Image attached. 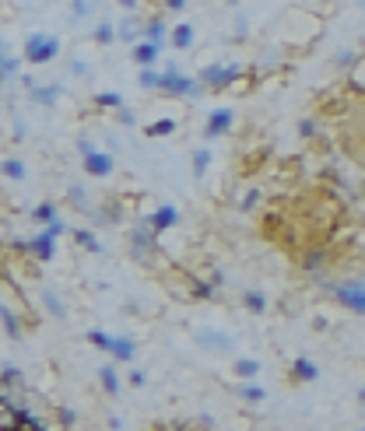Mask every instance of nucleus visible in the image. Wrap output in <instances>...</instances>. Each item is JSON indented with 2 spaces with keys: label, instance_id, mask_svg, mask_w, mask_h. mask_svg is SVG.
<instances>
[{
  "label": "nucleus",
  "instance_id": "obj_1",
  "mask_svg": "<svg viewBox=\"0 0 365 431\" xmlns=\"http://www.w3.org/2000/svg\"><path fill=\"white\" fill-rule=\"evenodd\" d=\"M204 91H207V88H204L197 77L179 74V60H166V64H162V88H159V95L197 102V98H204Z\"/></svg>",
  "mask_w": 365,
  "mask_h": 431
},
{
  "label": "nucleus",
  "instance_id": "obj_2",
  "mask_svg": "<svg viewBox=\"0 0 365 431\" xmlns=\"http://www.w3.org/2000/svg\"><path fill=\"white\" fill-rule=\"evenodd\" d=\"M320 288L348 312L355 315H365V281L362 277H348V281H327V277H317Z\"/></svg>",
  "mask_w": 365,
  "mask_h": 431
},
{
  "label": "nucleus",
  "instance_id": "obj_3",
  "mask_svg": "<svg viewBox=\"0 0 365 431\" xmlns=\"http://www.w3.org/2000/svg\"><path fill=\"white\" fill-rule=\"evenodd\" d=\"M21 57H25L28 64H35V67L53 64V60L60 57V39H57V35H49V32H28Z\"/></svg>",
  "mask_w": 365,
  "mask_h": 431
},
{
  "label": "nucleus",
  "instance_id": "obj_4",
  "mask_svg": "<svg viewBox=\"0 0 365 431\" xmlns=\"http://www.w3.org/2000/svg\"><path fill=\"white\" fill-rule=\"evenodd\" d=\"M239 77H246V67L242 64H207L197 71V81L207 88V91H225L232 88Z\"/></svg>",
  "mask_w": 365,
  "mask_h": 431
},
{
  "label": "nucleus",
  "instance_id": "obj_5",
  "mask_svg": "<svg viewBox=\"0 0 365 431\" xmlns=\"http://www.w3.org/2000/svg\"><path fill=\"white\" fill-rule=\"evenodd\" d=\"M130 256L141 259V263H151L154 256H159V235H154V228L148 225V218H141L130 228Z\"/></svg>",
  "mask_w": 365,
  "mask_h": 431
},
{
  "label": "nucleus",
  "instance_id": "obj_6",
  "mask_svg": "<svg viewBox=\"0 0 365 431\" xmlns=\"http://www.w3.org/2000/svg\"><path fill=\"white\" fill-rule=\"evenodd\" d=\"M235 127V109H229V105H215L211 113H207V123H204V140H218L225 134H232Z\"/></svg>",
  "mask_w": 365,
  "mask_h": 431
},
{
  "label": "nucleus",
  "instance_id": "obj_7",
  "mask_svg": "<svg viewBox=\"0 0 365 431\" xmlns=\"http://www.w3.org/2000/svg\"><path fill=\"white\" fill-rule=\"evenodd\" d=\"M197 344H200L207 354H232V351H235V337H229L225 330H215V327L197 330Z\"/></svg>",
  "mask_w": 365,
  "mask_h": 431
},
{
  "label": "nucleus",
  "instance_id": "obj_8",
  "mask_svg": "<svg viewBox=\"0 0 365 431\" xmlns=\"http://www.w3.org/2000/svg\"><path fill=\"white\" fill-rule=\"evenodd\" d=\"M81 169H84V176H91V179H109V176L116 172V154H113V151H95V154H88V158L81 161Z\"/></svg>",
  "mask_w": 365,
  "mask_h": 431
},
{
  "label": "nucleus",
  "instance_id": "obj_9",
  "mask_svg": "<svg viewBox=\"0 0 365 431\" xmlns=\"http://www.w3.org/2000/svg\"><path fill=\"white\" fill-rule=\"evenodd\" d=\"M179 218H183V214H179V207H176V203H159V207H154V210L148 214V225L154 228V235H166L169 228H176V225H179Z\"/></svg>",
  "mask_w": 365,
  "mask_h": 431
},
{
  "label": "nucleus",
  "instance_id": "obj_10",
  "mask_svg": "<svg viewBox=\"0 0 365 431\" xmlns=\"http://www.w3.org/2000/svg\"><path fill=\"white\" fill-rule=\"evenodd\" d=\"M320 379V365L312 361V358H292V368H288V383L292 386H309V383H317Z\"/></svg>",
  "mask_w": 365,
  "mask_h": 431
},
{
  "label": "nucleus",
  "instance_id": "obj_11",
  "mask_svg": "<svg viewBox=\"0 0 365 431\" xmlns=\"http://www.w3.org/2000/svg\"><path fill=\"white\" fill-rule=\"evenodd\" d=\"M299 263H302L305 274L323 277V274H327V263H330V249H327V246H309V249L299 256Z\"/></svg>",
  "mask_w": 365,
  "mask_h": 431
},
{
  "label": "nucleus",
  "instance_id": "obj_12",
  "mask_svg": "<svg viewBox=\"0 0 365 431\" xmlns=\"http://www.w3.org/2000/svg\"><path fill=\"white\" fill-rule=\"evenodd\" d=\"M123 218V203L120 200H106V203H95V210L88 214V221L95 228H106V225H116Z\"/></svg>",
  "mask_w": 365,
  "mask_h": 431
},
{
  "label": "nucleus",
  "instance_id": "obj_13",
  "mask_svg": "<svg viewBox=\"0 0 365 431\" xmlns=\"http://www.w3.org/2000/svg\"><path fill=\"white\" fill-rule=\"evenodd\" d=\"M28 246H32V259H35V263H49V259L57 256V239L49 235L46 228H39V232L28 239Z\"/></svg>",
  "mask_w": 365,
  "mask_h": 431
},
{
  "label": "nucleus",
  "instance_id": "obj_14",
  "mask_svg": "<svg viewBox=\"0 0 365 431\" xmlns=\"http://www.w3.org/2000/svg\"><path fill=\"white\" fill-rule=\"evenodd\" d=\"M162 49H166V46L141 39V42L130 49V57H134V64H137V67H159V60H162Z\"/></svg>",
  "mask_w": 365,
  "mask_h": 431
},
{
  "label": "nucleus",
  "instance_id": "obj_15",
  "mask_svg": "<svg viewBox=\"0 0 365 431\" xmlns=\"http://www.w3.org/2000/svg\"><path fill=\"white\" fill-rule=\"evenodd\" d=\"M28 98H32L35 105H42V109H57V102L64 98V84H60V81H53V84H35V88L28 91Z\"/></svg>",
  "mask_w": 365,
  "mask_h": 431
},
{
  "label": "nucleus",
  "instance_id": "obj_16",
  "mask_svg": "<svg viewBox=\"0 0 365 431\" xmlns=\"http://www.w3.org/2000/svg\"><path fill=\"white\" fill-rule=\"evenodd\" d=\"M232 393H235V396H239V400H242L246 407H260V403H264V400H267V389H264V386H260L256 379H246V383H235V386H232Z\"/></svg>",
  "mask_w": 365,
  "mask_h": 431
},
{
  "label": "nucleus",
  "instance_id": "obj_17",
  "mask_svg": "<svg viewBox=\"0 0 365 431\" xmlns=\"http://www.w3.org/2000/svg\"><path fill=\"white\" fill-rule=\"evenodd\" d=\"M98 383H102V389H106L109 396H120L123 393V379H120V372H116V361H106V365H98Z\"/></svg>",
  "mask_w": 365,
  "mask_h": 431
},
{
  "label": "nucleus",
  "instance_id": "obj_18",
  "mask_svg": "<svg viewBox=\"0 0 365 431\" xmlns=\"http://www.w3.org/2000/svg\"><path fill=\"white\" fill-rule=\"evenodd\" d=\"M39 302H42V309L49 312V315H53L57 322H67V305H64V298L57 295V291H49V288H39Z\"/></svg>",
  "mask_w": 365,
  "mask_h": 431
},
{
  "label": "nucleus",
  "instance_id": "obj_19",
  "mask_svg": "<svg viewBox=\"0 0 365 431\" xmlns=\"http://www.w3.org/2000/svg\"><path fill=\"white\" fill-rule=\"evenodd\" d=\"M144 39L148 42H159V46H166L169 39H172V28L154 15V18H144Z\"/></svg>",
  "mask_w": 365,
  "mask_h": 431
},
{
  "label": "nucleus",
  "instance_id": "obj_20",
  "mask_svg": "<svg viewBox=\"0 0 365 431\" xmlns=\"http://www.w3.org/2000/svg\"><path fill=\"white\" fill-rule=\"evenodd\" d=\"M60 218V207L53 203V200H39L35 207H32V221L39 225V228H46V225H53Z\"/></svg>",
  "mask_w": 365,
  "mask_h": 431
},
{
  "label": "nucleus",
  "instance_id": "obj_21",
  "mask_svg": "<svg viewBox=\"0 0 365 431\" xmlns=\"http://www.w3.org/2000/svg\"><path fill=\"white\" fill-rule=\"evenodd\" d=\"M190 298H193V302H215V298H218V288L207 281V277H193V274H190Z\"/></svg>",
  "mask_w": 365,
  "mask_h": 431
},
{
  "label": "nucleus",
  "instance_id": "obj_22",
  "mask_svg": "<svg viewBox=\"0 0 365 431\" xmlns=\"http://www.w3.org/2000/svg\"><path fill=\"white\" fill-rule=\"evenodd\" d=\"M109 358H113L116 365H130V361L137 358V344H134V337H116V344H113Z\"/></svg>",
  "mask_w": 365,
  "mask_h": 431
},
{
  "label": "nucleus",
  "instance_id": "obj_23",
  "mask_svg": "<svg viewBox=\"0 0 365 431\" xmlns=\"http://www.w3.org/2000/svg\"><path fill=\"white\" fill-rule=\"evenodd\" d=\"M0 319H4V337H8V340H21V333H25V330H21V319H18V312H15L8 302L0 305Z\"/></svg>",
  "mask_w": 365,
  "mask_h": 431
},
{
  "label": "nucleus",
  "instance_id": "obj_24",
  "mask_svg": "<svg viewBox=\"0 0 365 431\" xmlns=\"http://www.w3.org/2000/svg\"><path fill=\"white\" fill-rule=\"evenodd\" d=\"M260 358H235L232 361V372H235V383H246V379H256L260 375Z\"/></svg>",
  "mask_w": 365,
  "mask_h": 431
},
{
  "label": "nucleus",
  "instance_id": "obj_25",
  "mask_svg": "<svg viewBox=\"0 0 365 431\" xmlns=\"http://www.w3.org/2000/svg\"><path fill=\"white\" fill-rule=\"evenodd\" d=\"M67 207H74V210H81V214H91V210H95V203L88 200V193H84L81 183H71V186H67Z\"/></svg>",
  "mask_w": 365,
  "mask_h": 431
},
{
  "label": "nucleus",
  "instance_id": "obj_26",
  "mask_svg": "<svg viewBox=\"0 0 365 431\" xmlns=\"http://www.w3.org/2000/svg\"><path fill=\"white\" fill-rule=\"evenodd\" d=\"M211 147H197L193 154H190V172H193V179H204L207 176V169H211Z\"/></svg>",
  "mask_w": 365,
  "mask_h": 431
},
{
  "label": "nucleus",
  "instance_id": "obj_27",
  "mask_svg": "<svg viewBox=\"0 0 365 431\" xmlns=\"http://www.w3.org/2000/svg\"><path fill=\"white\" fill-rule=\"evenodd\" d=\"M91 39L98 42V46H113V42H120V28H116V21H95V32H91Z\"/></svg>",
  "mask_w": 365,
  "mask_h": 431
},
{
  "label": "nucleus",
  "instance_id": "obj_28",
  "mask_svg": "<svg viewBox=\"0 0 365 431\" xmlns=\"http://www.w3.org/2000/svg\"><path fill=\"white\" fill-rule=\"evenodd\" d=\"M21 60H25V57H11V53H4V60H0V77H4L8 88H11L15 81H21Z\"/></svg>",
  "mask_w": 365,
  "mask_h": 431
},
{
  "label": "nucleus",
  "instance_id": "obj_29",
  "mask_svg": "<svg viewBox=\"0 0 365 431\" xmlns=\"http://www.w3.org/2000/svg\"><path fill=\"white\" fill-rule=\"evenodd\" d=\"M176 49H193V42H197V32H193V25L190 21H179V25H172V39H169Z\"/></svg>",
  "mask_w": 365,
  "mask_h": 431
},
{
  "label": "nucleus",
  "instance_id": "obj_30",
  "mask_svg": "<svg viewBox=\"0 0 365 431\" xmlns=\"http://www.w3.org/2000/svg\"><path fill=\"white\" fill-rule=\"evenodd\" d=\"M242 305H246V312H253V315H264V312H267V295L256 291V288H246V291H242Z\"/></svg>",
  "mask_w": 365,
  "mask_h": 431
},
{
  "label": "nucleus",
  "instance_id": "obj_31",
  "mask_svg": "<svg viewBox=\"0 0 365 431\" xmlns=\"http://www.w3.org/2000/svg\"><path fill=\"white\" fill-rule=\"evenodd\" d=\"M91 105H95V109H113V113H116V109H123L127 102H123V95H120V91H95Z\"/></svg>",
  "mask_w": 365,
  "mask_h": 431
},
{
  "label": "nucleus",
  "instance_id": "obj_32",
  "mask_svg": "<svg viewBox=\"0 0 365 431\" xmlns=\"http://www.w3.org/2000/svg\"><path fill=\"white\" fill-rule=\"evenodd\" d=\"M176 120L172 116H162V120H151L148 127H144V137H169V134H176Z\"/></svg>",
  "mask_w": 365,
  "mask_h": 431
},
{
  "label": "nucleus",
  "instance_id": "obj_33",
  "mask_svg": "<svg viewBox=\"0 0 365 431\" xmlns=\"http://www.w3.org/2000/svg\"><path fill=\"white\" fill-rule=\"evenodd\" d=\"M71 235H74V242H78L84 253H95V256L102 253V242H98V235H95L91 228H74Z\"/></svg>",
  "mask_w": 365,
  "mask_h": 431
},
{
  "label": "nucleus",
  "instance_id": "obj_34",
  "mask_svg": "<svg viewBox=\"0 0 365 431\" xmlns=\"http://www.w3.org/2000/svg\"><path fill=\"white\" fill-rule=\"evenodd\" d=\"M137 88H144V91H159V88H162V71H159V67H141V74H137Z\"/></svg>",
  "mask_w": 365,
  "mask_h": 431
},
{
  "label": "nucleus",
  "instance_id": "obj_35",
  "mask_svg": "<svg viewBox=\"0 0 365 431\" xmlns=\"http://www.w3.org/2000/svg\"><path fill=\"white\" fill-rule=\"evenodd\" d=\"M0 169H4V179H11V183H25V176H28V172H25V161L15 158V154H8Z\"/></svg>",
  "mask_w": 365,
  "mask_h": 431
},
{
  "label": "nucleus",
  "instance_id": "obj_36",
  "mask_svg": "<svg viewBox=\"0 0 365 431\" xmlns=\"http://www.w3.org/2000/svg\"><path fill=\"white\" fill-rule=\"evenodd\" d=\"M91 15H95V0H71V18H67L71 25H78Z\"/></svg>",
  "mask_w": 365,
  "mask_h": 431
},
{
  "label": "nucleus",
  "instance_id": "obj_37",
  "mask_svg": "<svg viewBox=\"0 0 365 431\" xmlns=\"http://www.w3.org/2000/svg\"><path fill=\"white\" fill-rule=\"evenodd\" d=\"M84 340H88L91 347H98V351H106V354H109V351H113V344H116V337H113V333H106V330H88V333H84Z\"/></svg>",
  "mask_w": 365,
  "mask_h": 431
},
{
  "label": "nucleus",
  "instance_id": "obj_38",
  "mask_svg": "<svg viewBox=\"0 0 365 431\" xmlns=\"http://www.w3.org/2000/svg\"><path fill=\"white\" fill-rule=\"evenodd\" d=\"M0 383H4V389L11 393V389H18L21 386V368L15 365V361H4V372H0Z\"/></svg>",
  "mask_w": 365,
  "mask_h": 431
},
{
  "label": "nucleus",
  "instance_id": "obj_39",
  "mask_svg": "<svg viewBox=\"0 0 365 431\" xmlns=\"http://www.w3.org/2000/svg\"><path fill=\"white\" fill-rule=\"evenodd\" d=\"M317 134H320V120H317V116H302V120H299V137L317 140Z\"/></svg>",
  "mask_w": 365,
  "mask_h": 431
},
{
  "label": "nucleus",
  "instance_id": "obj_40",
  "mask_svg": "<svg viewBox=\"0 0 365 431\" xmlns=\"http://www.w3.org/2000/svg\"><path fill=\"white\" fill-rule=\"evenodd\" d=\"M57 424H60L64 431H74V424H78V410H74V407H57Z\"/></svg>",
  "mask_w": 365,
  "mask_h": 431
},
{
  "label": "nucleus",
  "instance_id": "obj_41",
  "mask_svg": "<svg viewBox=\"0 0 365 431\" xmlns=\"http://www.w3.org/2000/svg\"><path fill=\"white\" fill-rule=\"evenodd\" d=\"M260 161H267V151L260 147V151H253L249 158H246V165H239V176H249V172H256L260 169Z\"/></svg>",
  "mask_w": 365,
  "mask_h": 431
},
{
  "label": "nucleus",
  "instance_id": "obj_42",
  "mask_svg": "<svg viewBox=\"0 0 365 431\" xmlns=\"http://www.w3.org/2000/svg\"><path fill=\"white\" fill-rule=\"evenodd\" d=\"M113 120H116V123H120L123 130H134V127H137V113L130 109V105H123V109H116V113H113Z\"/></svg>",
  "mask_w": 365,
  "mask_h": 431
},
{
  "label": "nucleus",
  "instance_id": "obj_43",
  "mask_svg": "<svg viewBox=\"0 0 365 431\" xmlns=\"http://www.w3.org/2000/svg\"><path fill=\"white\" fill-rule=\"evenodd\" d=\"M127 386L144 389V386H148V372H144V368H130V372H127Z\"/></svg>",
  "mask_w": 365,
  "mask_h": 431
},
{
  "label": "nucleus",
  "instance_id": "obj_44",
  "mask_svg": "<svg viewBox=\"0 0 365 431\" xmlns=\"http://www.w3.org/2000/svg\"><path fill=\"white\" fill-rule=\"evenodd\" d=\"M355 60H358V57H355L351 49H341L337 57H334V67H337V71H351V67H355Z\"/></svg>",
  "mask_w": 365,
  "mask_h": 431
},
{
  "label": "nucleus",
  "instance_id": "obj_45",
  "mask_svg": "<svg viewBox=\"0 0 365 431\" xmlns=\"http://www.w3.org/2000/svg\"><path fill=\"white\" fill-rule=\"evenodd\" d=\"M46 232H49V235H53V239H60V235H71L74 228L67 225V218H64V214H60V218H57L53 225H46Z\"/></svg>",
  "mask_w": 365,
  "mask_h": 431
},
{
  "label": "nucleus",
  "instance_id": "obj_46",
  "mask_svg": "<svg viewBox=\"0 0 365 431\" xmlns=\"http://www.w3.org/2000/svg\"><path fill=\"white\" fill-rule=\"evenodd\" d=\"M260 193H264V190H249V193L239 200V210H242V214H253V207L260 203Z\"/></svg>",
  "mask_w": 365,
  "mask_h": 431
},
{
  "label": "nucleus",
  "instance_id": "obj_47",
  "mask_svg": "<svg viewBox=\"0 0 365 431\" xmlns=\"http://www.w3.org/2000/svg\"><path fill=\"white\" fill-rule=\"evenodd\" d=\"M67 71H71L74 77H88V74H91V67H88V60H81V57H74V60H67Z\"/></svg>",
  "mask_w": 365,
  "mask_h": 431
},
{
  "label": "nucleus",
  "instance_id": "obj_48",
  "mask_svg": "<svg viewBox=\"0 0 365 431\" xmlns=\"http://www.w3.org/2000/svg\"><path fill=\"white\" fill-rule=\"evenodd\" d=\"M246 35H249V18H235V25H232V39L242 42Z\"/></svg>",
  "mask_w": 365,
  "mask_h": 431
},
{
  "label": "nucleus",
  "instance_id": "obj_49",
  "mask_svg": "<svg viewBox=\"0 0 365 431\" xmlns=\"http://www.w3.org/2000/svg\"><path fill=\"white\" fill-rule=\"evenodd\" d=\"M207 281H211L215 288H225V284H229V274L222 270V266H215V270H207Z\"/></svg>",
  "mask_w": 365,
  "mask_h": 431
},
{
  "label": "nucleus",
  "instance_id": "obj_50",
  "mask_svg": "<svg viewBox=\"0 0 365 431\" xmlns=\"http://www.w3.org/2000/svg\"><path fill=\"white\" fill-rule=\"evenodd\" d=\"M95 151H98V147H95L91 137H78V154H81V158H88V154H95Z\"/></svg>",
  "mask_w": 365,
  "mask_h": 431
},
{
  "label": "nucleus",
  "instance_id": "obj_51",
  "mask_svg": "<svg viewBox=\"0 0 365 431\" xmlns=\"http://www.w3.org/2000/svg\"><path fill=\"white\" fill-rule=\"evenodd\" d=\"M197 428H204V431H215V417H211V414H197Z\"/></svg>",
  "mask_w": 365,
  "mask_h": 431
},
{
  "label": "nucleus",
  "instance_id": "obj_52",
  "mask_svg": "<svg viewBox=\"0 0 365 431\" xmlns=\"http://www.w3.org/2000/svg\"><path fill=\"white\" fill-rule=\"evenodd\" d=\"M162 8H166V11H183L186 0H162Z\"/></svg>",
  "mask_w": 365,
  "mask_h": 431
},
{
  "label": "nucleus",
  "instance_id": "obj_53",
  "mask_svg": "<svg viewBox=\"0 0 365 431\" xmlns=\"http://www.w3.org/2000/svg\"><path fill=\"white\" fill-rule=\"evenodd\" d=\"M106 428H109V431H123V421H120L116 414H109V417H106Z\"/></svg>",
  "mask_w": 365,
  "mask_h": 431
},
{
  "label": "nucleus",
  "instance_id": "obj_54",
  "mask_svg": "<svg viewBox=\"0 0 365 431\" xmlns=\"http://www.w3.org/2000/svg\"><path fill=\"white\" fill-rule=\"evenodd\" d=\"M120 8H127V11H134V8H141V0H116Z\"/></svg>",
  "mask_w": 365,
  "mask_h": 431
},
{
  "label": "nucleus",
  "instance_id": "obj_55",
  "mask_svg": "<svg viewBox=\"0 0 365 431\" xmlns=\"http://www.w3.org/2000/svg\"><path fill=\"white\" fill-rule=\"evenodd\" d=\"M4 431H28V428H21V424H15V421H8V424H4Z\"/></svg>",
  "mask_w": 365,
  "mask_h": 431
},
{
  "label": "nucleus",
  "instance_id": "obj_56",
  "mask_svg": "<svg viewBox=\"0 0 365 431\" xmlns=\"http://www.w3.org/2000/svg\"><path fill=\"white\" fill-rule=\"evenodd\" d=\"M358 403H362V407H365V389H358Z\"/></svg>",
  "mask_w": 365,
  "mask_h": 431
},
{
  "label": "nucleus",
  "instance_id": "obj_57",
  "mask_svg": "<svg viewBox=\"0 0 365 431\" xmlns=\"http://www.w3.org/2000/svg\"><path fill=\"white\" fill-rule=\"evenodd\" d=\"M358 8H362V11H365V0H358Z\"/></svg>",
  "mask_w": 365,
  "mask_h": 431
},
{
  "label": "nucleus",
  "instance_id": "obj_58",
  "mask_svg": "<svg viewBox=\"0 0 365 431\" xmlns=\"http://www.w3.org/2000/svg\"><path fill=\"white\" fill-rule=\"evenodd\" d=\"M225 4H239V0H225Z\"/></svg>",
  "mask_w": 365,
  "mask_h": 431
},
{
  "label": "nucleus",
  "instance_id": "obj_59",
  "mask_svg": "<svg viewBox=\"0 0 365 431\" xmlns=\"http://www.w3.org/2000/svg\"><path fill=\"white\" fill-rule=\"evenodd\" d=\"M358 431H365V428H358Z\"/></svg>",
  "mask_w": 365,
  "mask_h": 431
}]
</instances>
